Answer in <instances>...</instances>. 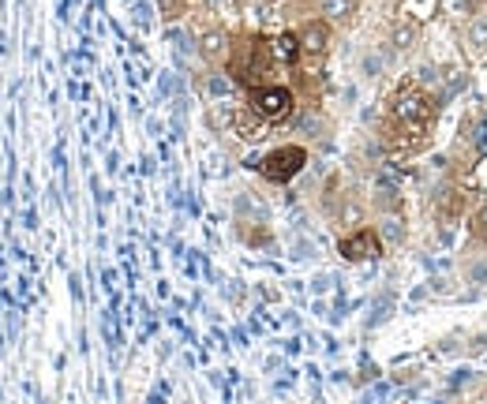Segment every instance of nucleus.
Listing matches in <instances>:
<instances>
[{
    "label": "nucleus",
    "mask_w": 487,
    "mask_h": 404,
    "mask_svg": "<svg viewBox=\"0 0 487 404\" xmlns=\"http://www.w3.org/2000/svg\"><path fill=\"white\" fill-rule=\"evenodd\" d=\"M210 94H229V83H225L221 75H214V79H210Z\"/></svg>",
    "instance_id": "15"
},
{
    "label": "nucleus",
    "mask_w": 487,
    "mask_h": 404,
    "mask_svg": "<svg viewBox=\"0 0 487 404\" xmlns=\"http://www.w3.org/2000/svg\"><path fill=\"white\" fill-rule=\"evenodd\" d=\"M469 143L487 154V113H480V116H476V124L469 127Z\"/></svg>",
    "instance_id": "11"
},
{
    "label": "nucleus",
    "mask_w": 487,
    "mask_h": 404,
    "mask_svg": "<svg viewBox=\"0 0 487 404\" xmlns=\"http://www.w3.org/2000/svg\"><path fill=\"white\" fill-rule=\"evenodd\" d=\"M221 46H225L221 34H207V38H203V53H207V57H218Z\"/></svg>",
    "instance_id": "14"
},
{
    "label": "nucleus",
    "mask_w": 487,
    "mask_h": 404,
    "mask_svg": "<svg viewBox=\"0 0 487 404\" xmlns=\"http://www.w3.org/2000/svg\"><path fill=\"white\" fill-rule=\"evenodd\" d=\"M397 116H402V120H409V116H416L420 120V124H424V120L431 116V109H427V102H424V97H402V105H397Z\"/></svg>",
    "instance_id": "6"
},
{
    "label": "nucleus",
    "mask_w": 487,
    "mask_h": 404,
    "mask_svg": "<svg viewBox=\"0 0 487 404\" xmlns=\"http://www.w3.org/2000/svg\"><path fill=\"white\" fill-rule=\"evenodd\" d=\"M472 232H476V239L487 244V206H480V214L472 217Z\"/></svg>",
    "instance_id": "13"
},
{
    "label": "nucleus",
    "mask_w": 487,
    "mask_h": 404,
    "mask_svg": "<svg viewBox=\"0 0 487 404\" xmlns=\"http://www.w3.org/2000/svg\"><path fill=\"white\" fill-rule=\"evenodd\" d=\"M375 251H378V239H375L371 228H364V232H356V236H349V239L341 244V255H345V258H352V262L371 258Z\"/></svg>",
    "instance_id": "3"
},
{
    "label": "nucleus",
    "mask_w": 487,
    "mask_h": 404,
    "mask_svg": "<svg viewBox=\"0 0 487 404\" xmlns=\"http://www.w3.org/2000/svg\"><path fill=\"white\" fill-rule=\"evenodd\" d=\"M356 12V0H322V15L330 19H349Z\"/></svg>",
    "instance_id": "9"
},
{
    "label": "nucleus",
    "mask_w": 487,
    "mask_h": 404,
    "mask_svg": "<svg viewBox=\"0 0 487 404\" xmlns=\"http://www.w3.org/2000/svg\"><path fill=\"white\" fill-rule=\"evenodd\" d=\"M252 109L263 120H281V116L292 113V94L285 90V86H263V90H255Z\"/></svg>",
    "instance_id": "2"
},
{
    "label": "nucleus",
    "mask_w": 487,
    "mask_h": 404,
    "mask_svg": "<svg viewBox=\"0 0 487 404\" xmlns=\"http://www.w3.org/2000/svg\"><path fill=\"white\" fill-rule=\"evenodd\" d=\"M461 274H465V281L469 285H476V288H487V255H476V258H469L461 266Z\"/></svg>",
    "instance_id": "4"
},
{
    "label": "nucleus",
    "mask_w": 487,
    "mask_h": 404,
    "mask_svg": "<svg viewBox=\"0 0 487 404\" xmlns=\"http://www.w3.org/2000/svg\"><path fill=\"white\" fill-rule=\"evenodd\" d=\"M304 161H308V154H304V146H281V150H274L263 165V176L266 180H274V183H285V180H292L300 169H304Z\"/></svg>",
    "instance_id": "1"
},
{
    "label": "nucleus",
    "mask_w": 487,
    "mask_h": 404,
    "mask_svg": "<svg viewBox=\"0 0 487 404\" xmlns=\"http://www.w3.org/2000/svg\"><path fill=\"white\" fill-rule=\"evenodd\" d=\"M300 49H304V46H300V38H292V34H285V38L274 41V53H277L281 60H296Z\"/></svg>",
    "instance_id": "10"
},
{
    "label": "nucleus",
    "mask_w": 487,
    "mask_h": 404,
    "mask_svg": "<svg viewBox=\"0 0 487 404\" xmlns=\"http://www.w3.org/2000/svg\"><path fill=\"white\" fill-rule=\"evenodd\" d=\"M378 236H383L386 239V244H405V221H402V217H394V214H390V217H383V221H378Z\"/></svg>",
    "instance_id": "5"
},
{
    "label": "nucleus",
    "mask_w": 487,
    "mask_h": 404,
    "mask_svg": "<svg viewBox=\"0 0 487 404\" xmlns=\"http://www.w3.org/2000/svg\"><path fill=\"white\" fill-rule=\"evenodd\" d=\"M469 46L472 49H487V12H476L469 23Z\"/></svg>",
    "instance_id": "8"
},
{
    "label": "nucleus",
    "mask_w": 487,
    "mask_h": 404,
    "mask_svg": "<svg viewBox=\"0 0 487 404\" xmlns=\"http://www.w3.org/2000/svg\"><path fill=\"white\" fill-rule=\"evenodd\" d=\"M383 68H386V57H383V53H367V57H364V75H371V79H375V75L383 71Z\"/></svg>",
    "instance_id": "12"
},
{
    "label": "nucleus",
    "mask_w": 487,
    "mask_h": 404,
    "mask_svg": "<svg viewBox=\"0 0 487 404\" xmlns=\"http://www.w3.org/2000/svg\"><path fill=\"white\" fill-rule=\"evenodd\" d=\"M300 46H304L308 53H322V46H327V27H322V23H311L304 34H300Z\"/></svg>",
    "instance_id": "7"
}]
</instances>
